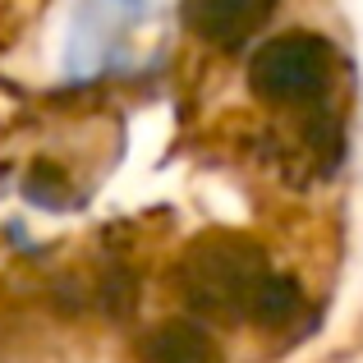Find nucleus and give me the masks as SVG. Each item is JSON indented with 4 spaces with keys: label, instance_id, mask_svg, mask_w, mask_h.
Segmentation results:
<instances>
[{
    "label": "nucleus",
    "instance_id": "f03ea898",
    "mask_svg": "<svg viewBox=\"0 0 363 363\" xmlns=\"http://www.w3.org/2000/svg\"><path fill=\"white\" fill-rule=\"evenodd\" d=\"M336 79V51L318 33H281L267 37L248 55V92L267 106L281 111H303L318 106V97Z\"/></svg>",
    "mask_w": 363,
    "mask_h": 363
},
{
    "label": "nucleus",
    "instance_id": "7ed1b4c3",
    "mask_svg": "<svg viewBox=\"0 0 363 363\" xmlns=\"http://www.w3.org/2000/svg\"><path fill=\"white\" fill-rule=\"evenodd\" d=\"M276 0H184V18L203 42L212 46H244L272 18Z\"/></svg>",
    "mask_w": 363,
    "mask_h": 363
},
{
    "label": "nucleus",
    "instance_id": "39448f33",
    "mask_svg": "<svg viewBox=\"0 0 363 363\" xmlns=\"http://www.w3.org/2000/svg\"><path fill=\"white\" fill-rule=\"evenodd\" d=\"M120 5H138V0H120Z\"/></svg>",
    "mask_w": 363,
    "mask_h": 363
},
{
    "label": "nucleus",
    "instance_id": "20e7f679",
    "mask_svg": "<svg viewBox=\"0 0 363 363\" xmlns=\"http://www.w3.org/2000/svg\"><path fill=\"white\" fill-rule=\"evenodd\" d=\"M138 359L143 363H221V345L212 340V331L203 322H157L147 336L138 340Z\"/></svg>",
    "mask_w": 363,
    "mask_h": 363
},
{
    "label": "nucleus",
    "instance_id": "f257e3e1",
    "mask_svg": "<svg viewBox=\"0 0 363 363\" xmlns=\"http://www.w3.org/2000/svg\"><path fill=\"white\" fill-rule=\"evenodd\" d=\"M175 290L203 318H253L262 327H281L299 308L294 281L276 276L262 248L240 235H203L189 244L175 267Z\"/></svg>",
    "mask_w": 363,
    "mask_h": 363
}]
</instances>
